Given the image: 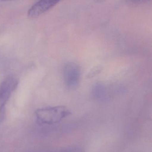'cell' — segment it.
Masks as SVG:
<instances>
[{"label":"cell","instance_id":"7a4b0ae2","mask_svg":"<svg viewBox=\"0 0 152 152\" xmlns=\"http://www.w3.org/2000/svg\"><path fill=\"white\" fill-rule=\"evenodd\" d=\"M18 85V80L13 76L6 77L0 85V125L5 117V105L12 92Z\"/></svg>","mask_w":152,"mask_h":152},{"label":"cell","instance_id":"6da1fadb","mask_svg":"<svg viewBox=\"0 0 152 152\" xmlns=\"http://www.w3.org/2000/svg\"><path fill=\"white\" fill-rule=\"evenodd\" d=\"M71 114L70 110L64 106L46 107L38 109L35 112L37 122L46 125L58 123Z\"/></svg>","mask_w":152,"mask_h":152},{"label":"cell","instance_id":"3957f363","mask_svg":"<svg viewBox=\"0 0 152 152\" xmlns=\"http://www.w3.org/2000/svg\"><path fill=\"white\" fill-rule=\"evenodd\" d=\"M63 72L64 81L67 88L71 90L76 89L80 82V66L75 62H68L64 65Z\"/></svg>","mask_w":152,"mask_h":152},{"label":"cell","instance_id":"277c9868","mask_svg":"<svg viewBox=\"0 0 152 152\" xmlns=\"http://www.w3.org/2000/svg\"><path fill=\"white\" fill-rule=\"evenodd\" d=\"M61 0H39L34 4L28 12L29 19L38 18L56 5Z\"/></svg>","mask_w":152,"mask_h":152},{"label":"cell","instance_id":"52a82bcc","mask_svg":"<svg viewBox=\"0 0 152 152\" xmlns=\"http://www.w3.org/2000/svg\"><path fill=\"white\" fill-rule=\"evenodd\" d=\"M94 1L97 2H103L104 1H106V0H94Z\"/></svg>","mask_w":152,"mask_h":152},{"label":"cell","instance_id":"ba28073f","mask_svg":"<svg viewBox=\"0 0 152 152\" xmlns=\"http://www.w3.org/2000/svg\"><path fill=\"white\" fill-rule=\"evenodd\" d=\"M1 1H14V0H1Z\"/></svg>","mask_w":152,"mask_h":152},{"label":"cell","instance_id":"5b68a950","mask_svg":"<svg viewBox=\"0 0 152 152\" xmlns=\"http://www.w3.org/2000/svg\"><path fill=\"white\" fill-rule=\"evenodd\" d=\"M128 3L131 5L137 6V5H140L142 4L145 3L149 0H126Z\"/></svg>","mask_w":152,"mask_h":152},{"label":"cell","instance_id":"8992f818","mask_svg":"<svg viewBox=\"0 0 152 152\" xmlns=\"http://www.w3.org/2000/svg\"><path fill=\"white\" fill-rule=\"evenodd\" d=\"M54 152H84V151L81 148L74 147V148H68V149Z\"/></svg>","mask_w":152,"mask_h":152}]
</instances>
